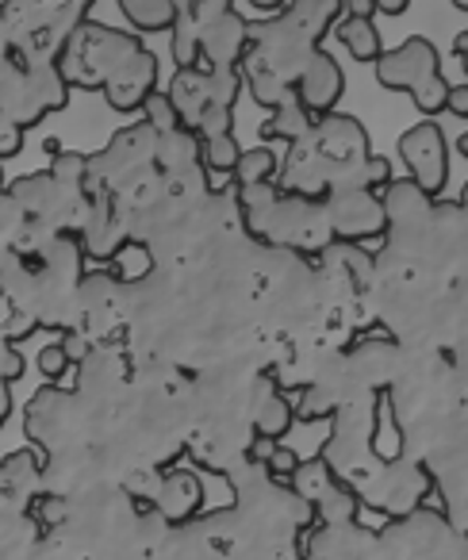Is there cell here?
<instances>
[{"label":"cell","mask_w":468,"mask_h":560,"mask_svg":"<svg viewBox=\"0 0 468 560\" xmlns=\"http://www.w3.org/2000/svg\"><path fill=\"white\" fill-rule=\"evenodd\" d=\"M58 73L70 89L104 93L116 112H139L157 89V58L142 47L139 35L81 20L58 55Z\"/></svg>","instance_id":"obj_1"},{"label":"cell","mask_w":468,"mask_h":560,"mask_svg":"<svg viewBox=\"0 0 468 560\" xmlns=\"http://www.w3.org/2000/svg\"><path fill=\"white\" fill-rule=\"evenodd\" d=\"M323 43H315L307 32H300L284 12H273V20L250 24V39L238 58V78L250 89L254 104L273 112L277 104L292 101L300 70L307 66L312 50H319Z\"/></svg>","instance_id":"obj_2"},{"label":"cell","mask_w":468,"mask_h":560,"mask_svg":"<svg viewBox=\"0 0 468 560\" xmlns=\"http://www.w3.org/2000/svg\"><path fill=\"white\" fill-rule=\"evenodd\" d=\"M238 208H243L246 231L266 246L300 249V254H323L335 246L323 200L281 192L273 180L238 188Z\"/></svg>","instance_id":"obj_3"},{"label":"cell","mask_w":468,"mask_h":560,"mask_svg":"<svg viewBox=\"0 0 468 560\" xmlns=\"http://www.w3.org/2000/svg\"><path fill=\"white\" fill-rule=\"evenodd\" d=\"M96 0H0L4 27L16 55L32 66L58 62L66 39L81 20H89Z\"/></svg>","instance_id":"obj_4"},{"label":"cell","mask_w":468,"mask_h":560,"mask_svg":"<svg viewBox=\"0 0 468 560\" xmlns=\"http://www.w3.org/2000/svg\"><path fill=\"white\" fill-rule=\"evenodd\" d=\"M238 66L231 70H203V66H188L177 70L165 89V96L177 108V119L185 131H192L196 139L208 135H226L234 127V101H238Z\"/></svg>","instance_id":"obj_5"},{"label":"cell","mask_w":468,"mask_h":560,"mask_svg":"<svg viewBox=\"0 0 468 560\" xmlns=\"http://www.w3.org/2000/svg\"><path fill=\"white\" fill-rule=\"evenodd\" d=\"M373 66H376L381 89L411 93L414 108H419L422 116H437V112L445 108L449 81L442 78V58H437V50L430 39L411 35V39H403L396 50H384Z\"/></svg>","instance_id":"obj_6"},{"label":"cell","mask_w":468,"mask_h":560,"mask_svg":"<svg viewBox=\"0 0 468 560\" xmlns=\"http://www.w3.org/2000/svg\"><path fill=\"white\" fill-rule=\"evenodd\" d=\"M399 158L407 165V180L422 196L434 200V196L445 192V185H449V142H445V131L434 119L411 124L399 135Z\"/></svg>","instance_id":"obj_7"},{"label":"cell","mask_w":468,"mask_h":560,"mask_svg":"<svg viewBox=\"0 0 468 560\" xmlns=\"http://www.w3.org/2000/svg\"><path fill=\"white\" fill-rule=\"evenodd\" d=\"M323 211L335 242H368L388 234V211H384L381 192L368 188H330L323 196Z\"/></svg>","instance_id":"obj_8"},{"label":"cell","mask_w":468,"mask_h":560,"mask_svg":"<svg viewBox=\"0 0 468 560\" xmlns=\"http://www.w3.org/2000/svg\"><path fill=\"white\" fill-rule=\"evenodd\" d=\"M154 170L162 173L169 192H203L208 180L200 173V139L185 127L157 135L154 147Z\"/></svg>","instance_id":"obj_9"},{"label":"cell","mask_w":468,"mask_h":560,"mask_svg":"<svg viewBox=\"0 0 468 560\" xmlns=\"http://www.w3.org/2000/svg\"><path fill=\"white\" fill-rule=\"evenodd\" d=\"M131 238V223H127V208L112 192H93L89 196V215L78 231L81 254L101 257L108 261L124 242Z\"/></svg>","instance_id":"obj_10"},{"label":"cell","mask_w":468,"mask_h":560,"mask_svg":"<svg viewBox=\"0 0 468 560\" xmlns=\"http://www.w3.org/2000/svg\"><path fill=\"white\" fill-rule=\"evenodd\" d=\"M246 39H250V20L238 16L234 9L219 12L215 20L196 32V47H200V66L203 70H231L238 66L246 50Z\"/></svg>","instance_id":"obj_11"},{"label":"cell","mask_w":468,"mask_h":560,"mask_svg":"<svg viewBox=\"0 0 468 560\" xmlns=\"http://www.w3.org/2000/svg\"><path fill=\"white\" fill-rule=\"evenodd\" d=\"M342 93H346V73H342V66H338L335 58H330L323 47L312 50L307 66L300 70L292 96H296V101L304 104V108L312 112V116H327V112L338 108Z\"/></svg>","instance_id":"obj_12"},{"label":"cell","mask_w":468,"mask_h":560,"mask_svg":"<svg viewBox=\"0 0 468 560\" xmlns=\"http://www.w3.org/2000/svg\"><path fill=\"white\" fill-rule=\"evenodd\" d=\"M39 480H43V460L35 453L27 450L9 453V457L0 460V511L27 514L32 499L39 495Z\"/></svg>","instance_id":"obj_13"},{"label":"cell","mask_w":468,"mask_h":560,"mask_svg":"<svg viewBox=\"0 0 468 560\" xmlns=\"http://www.w3.org/2000/svg\"><path fill=\"white\" fill-rule=\"evenodd\" d=\"M292 422H296V404L277 388L273 376L261 373L258 384H254V430L261 438L281 442V434H289Z\"/></svg>","instance_id":"obj_14"},{"label":"cell","mask_w":468,"mask_h":560,"mask_svg":"<svg viewBox=\"0 0 468 560\" xmlns=\"http://www.w3.org/2000/svg\"><path fill=\"white\" fill-rule=\"evenodd\" d=\"M154 506L162 511V518L169 526H180V522L196 518L203 506V483L196 472H165V480L157 483V499Z\"/></svg>","instance_id":"obj_15"},{"label":"cell","mask_w":468,"mask_h":560,"mask_svg":"<svg viewBox=\"0 0 468 560\" xmlns=\"http://www.w3.org/2000/svg\"><path fill=\"white\" fill-rule=\"evenodd\" d=\"M422 491H426V472L422 468H403L399 460H391L384 472V499H376V506L384 503V511L407 514L419 506Z\"/></svg>","instance_id":"obj_16"},{"label":"cell","mask_w":468,"mask_h":560,"mask_svg":"<svg viewBox=\"0 0 468 560\" xmlns=\"http://www.w3.org/2000/svg\"><path fill=\"white\" fill-rule=\"evenodd\" d=\"M284 16L307 32L315 43H323L335 27V20L342 16V0H284Z\"/></svg>","instance_id":"obj_17"},{"label":"cell","mask_w":468,"mask_h":560,"mask_svg":"<svg viewBox=\"0 0 468 560\" xmlns=\"http://www.w3.org/2000/svg\"><path fill=\"white\" fill-rule=\"evenodd\" d=\"M330 32H335V39L350 50L353 62H376V58L384 55V39H381V32H376L373 20L338 16Z\"/></svg>","instance_id":"obj_18"},{"label":"cell","mask_w":468,"mask_h":560,"mask_svg":"<svg viewBox=\"0 0 468 560\" xmlns=\"http://www.w3.org/2000/svg\"><path fill=\"white\" fill-rule=\"evenodd\" d=\"M119 12L139 35L169 32L177 24V4L173 0H119Z\"/></svg>","instance_id":"obj_19"},{"label":"cell","mask_w":468,"mask_h":560,"mask_svg":"<svg viewBox=\"0 0 468 560\" xmlns=\"http://www.w3.org/2000/svg\"><path fill=\"white\" fill-rule=\"evenodd\" d=\"M312 124H315V116L292 96L289 104H277V108L269 112V119L261 124V135H266L269 142H296L312 131Z\"/></svg>","instance_id":"obj_20"},{"label":"cell","mask_w":468,"mask_h":560,"mask_svg":"<svg viewBox=\"0 0 468 560\" xmlns=\"http://www.w3.org/2000/svg\"><path fill=\"white\" fill-rule=\"evenodd\" d=\"M373 453L381 460H399L403 453V434H399V422H396V407H391V396L381 392L376 396V419H373Z\"/></svg>","instance_id":"obj_21"},{"label":"cell","mask_w":468,"mask_h":560,"mask_svg":"<svg viewBox=\"0 0 468 560\" xmlns=\"http://www.w3.org/2000/svg\"><path fill=\"white\" fill-rule=\"evenodd\" d=\"M150 269H154V257H150V249L142 246V242H134V238H127L124 246L108 257V277L116 280V284H134V280H147Z\"/></svg>","instance_id":"obj_22"},{"label":"cell","mask_w":468,"mask_h":560,"mask_svg":"<svg viewBox=\"0 0 468 560\" xmlns=\"http://www.w3.org/2000/svg\"><path fill=\"white\" fill-rule=\"evenodd\" d=\"M277 165H281V158H277L269 147L243 150V154H238V162H234V170H231L234 188L266 185V180H277Z\"/></svg>","instance_id":"obj_23"},{"label":"cell","mask_w":468,"mask_h":560,"mask_svg":"<svg viewBox=\"0 0 468 560\" xmlns=\"http://www.w3.org/2000/svg\"><path fill=\"white\" fill-rule=\"evenodd\" d=\"M289 480L296 483V491L307 499V503H319V499L338 483L335 472H330V465H327V457H312V460H304V465H296Z\"/></svg>","instance_id":"obj_24"},{"label":"cell","mask_w":468,"mask_h":560,"mask_svg":"<svg viewBox=\"0 0 468 560\" xmlns=\"http://www.w3.org/2000/svg\"><path fill=\"white\" fill-rule=\"evenodd\" d=\"M238 154H243V147H238L234 131L200 139V165H203V170H211V173H231L234 162H238Z\"/></svg>","instance_id":"obj_25"},{"label":"cell","mask_w":468,"mask_h":560,"mask_svg":"<svg viewBox=\"0 0 468 560\" xmlns=\"http://www.w3.org/2000/svg\"><path fill=\"white\" fill-rule=\"evenodd\" d=\"M315 511H319L323 526H350L353 514H358V495H353L350 488H342V483H335V488L315 503Z\"/></svg>","instance_id":"obj_26"},{"label":"cell","mask_w":468,"mask_h":560,"mask_svg":"<svg viewBox=\"0 0 468 560\" xmlns=\"http://www.w3.org/2000/svg\"><path fill=\"white\" fill-rule=\"evenodd\" d=\"M50 177L58 180L70 192H85V173H89V154H78V150H58L50 158Z\"/></svg>","instance_id":"obj_27"},{"label":"cell","mask_w":468,"mask_h":560,"mask_svg":"<svg viewBox=\"0 0 468 560\" xmlns=\"http://www.w3.org/2000/svg\"><path fill=\"white\" fill-rule=\"evenodd\" d=\"M27 223H32V219L20 211V203L9 196V188H0V249H16Z\"/></svg>","instance_id":"obj_28"},{"label":"cell","mask_w":468,"mask_h":560,"mask_svg":"<svg viewBox=\"0 0 468 560\" xmlns=\"http://www.w3.org/2000/svg\"><path fill=\"white\" fill-rule=\"evenodd\" d=\"M142 124H150L157 135H165V131H177L180 127V119H177V108H173V101L162 93V89H154V93L142 101Z\"/></svg>","instance_id":"obj_29"},{"label":"cell","mask_w":468,"mask_h":560,"mask_svg":"<svg viewBox=\"0 0 468 560\" xmlns=\"http://www.w3.org/2000/svg\"><path fill=\"white\" fill-rule=\"evenodd\" d=\"M27 511L35 514V526H47L50 529V526H62L66 511H70V506H66L62 495H35Z\"/></svg>","instance_id":"obj_30"},{"label":"cell","mask_w":468,"mask_h":560,"mask_svg":"<svg viewBox=\"0 0 468 560\" xmlns=\"http://www.w3.org/2000/svg\"><path fill=\"white\" fill-rule=\"evenodd\" d=\"M169 55H173V66L177 70H188V66H200V47L188 32H177L169 27Z\"/></svg>","instance_id":"obj_31"},{"label":"cell","mask_w":468,"mask_h":560,"mask_svg":"<svg viewBox=\"0 0 468 560\" xmlns=\"http://www.w3.org/2000/svg\"><path fill=\"white\" fill-rule=\"evenodd\" d=\"M35 365H39V373L47 376L50 384H58L66 373H70V358H66V350L62 346H43L39 350V358H35Z\"/></svg>","instance_id":"obj_32"},{"label":"cell","mask_w":468,"mask_h":560,"mask_svg":"<svg viewBox=\"0 0 468 560\" xmlns=\"http://www.w3.org/2000/svg\"><path fill=\"white\" fill-rule=\"evenodd\" d=\"M24 127H16L9 116H0V162L4 158H16L20 150H24Z\"/></svg>","instance_id":"obj_33"},{"label":"cell","mask_w":468,"mask_h":560,"mask_svg":"<svg viewBox=\"0 0 468 560\" xmlns=\"http://www.w3.org/2000/svg\"><path fill=\"white\" fill-rule=\"evenodd\" d=\"M296 465H300V457H296V453H292V450H284L281 442H277L273 457L266 460V468H269V472H273V476H292V468H296Z\"/></svg>","instance_id":"obj_34"},{"label":"cell","mask_w":468,"mask_h":560,"mask_svg":"<svg viewBox=\"0 0 468 560\" xmlns=\"http://www.w3.org/2000/svg\"><path fill=\"white\" fill-rule=\"evenodd\" d=\"M442 112H453L457 119H468V85H449Z\"/></svg>","instance_id":"obj_35"},{"label":"cell","mask_w":468,"mask_h":560,"mask_svg":"<svg viewBox=\"0 0 468 560\" xmlns=\"http://www.w3.org/2000/svg\"><path fill=\"white\" fill-rule=\"evenodd\" d=\"M58 346H62L66 358H70V361H85V358H89V350H93V346H89V338H85V335H73V330H70V335H66Z\"/></svg>","instance_id":"obj_36"},{"label":"cell","mask_w":468,"mask_h":560,"mask_svg":"<svg viewBox=\"0 0 468 560\" xmlns=\"http://www.w3.org/2000/svg\"><path fill=\"white\" fill-rule=\"evenodd\" d=\"M342 16L373 20L376 16V0H342Z\"/></svg>","instance_id":"obj_37"},{"label":"cell","mask_w":468,"mask_h":560,"mask_svg":"<svg viewBox=\"0 0 468 560\" xmlns=\"http://www.w3.org/2000/svg\"><path fill=\"white\" fill-rule=\"evenodd\" d=\"M273 450H277V442H273V438H261V434H254L250 460H254V465H266V460L273 457Z\"/></svg>","instance_id":"obj_38"},{"label":"cell","mask_w":468,"mask_h":560,"mask_svg":"<svg viewBox=\"0 0 468 560\" xmlns=\"http://www.w3.org/2000/svg\"><path fill=\"white\" fill-rule=\"evenodd\" d=\"M407 9H411V0H376V12L384 16H403Z\"/></svg>","instance_id":"obj_39"},{"label":"cell","mask_w":468,"mask_h":560,"mask_svg":"<svg viewBox=\"0 0 468 560\" xmlns=\"http://www.w3.org/2000/svg\"><path fill=\"white\" fill-rule=\"evenodd\" d=\"M254 9H261V12H281L284 9V0H250Z\"/></svg>","instance_id":"obj_40"},{"label":"cell","mask_w":468,"mask_h":560,"mask_svg":"<svg viewBox=\"0 0 468 560\" xmlns=\"http://www.w3.org/2000/svg\"><path fill=\"white\" fill-rule=\"evenodd\" d=\"M449 4H453V9H460V12L468 9V0H449Z\"/></svg>","instance_id":"obj_41"},{"label":"cell","mask_w":468,"mask_h":560,"mask_svg":"<svg viewBox=\"0 0 468 560\" xmlns=\"http://www.w3.org/2000/svg\"><path fill=\"white\" fill-rule=\"evenodd\" d=\"M0 188H4V170H0Z\"/></svg>","instance_id":"obj_42"},{"label":"cell","mask_w":468,"mask_h":560,"mask_svg":"<svg viewBox=\"0 0 468 560\" xmlns=\"http://www.w3.org/2000/svg\"><path fill=\"white\" fill-rule=\"evenodd\" d=\"M0 300H4V289H0Z\"/></svg>","instance_id":"obj_43"}]
</instances>
